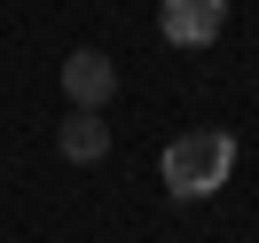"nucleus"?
<instances>
[{
	"instance_id": "obj_1",
	"label": "nucleus",
	"mask_w": 259,
	"mask_h": 243,
	"mask_svg": "<svg viewBox=\"0 0 259 243\" xmlns=\"http://www.w3.org/2000/svg\"><path fill=\"white\" fill-rule=\"evenodd\" d=\"M228 173H236V133H220V126H196L165 149V188L173 196H212V188H228Z\"/></svg>"
},
{
	"instance_id": "obj_2",
	"label": "nucleus",
	"mask_w": 259,
	"mask_h": 243,
	"mask_svg": "<svg viewBox=\"0 0 259 243\" xmlns=\"http://www.w3.org/2000/svg\"><path fill=\"white\" fill-rule=\"evenodd\" d=\"M157 32L173 47H212L228 32V0H157Z\"/></svg>"
},
{
	"instance_id": "obj_4",
	"label": "nucleus",
	"mask_w": 259,
	"mask_h": 243,
	"mask_svg": "<svg viewBox=\"0 0 259 243\" xmlns=\"http://www.w3.org/2000/svg\"><path fill=\"white\" fill-rule=\"evenodd\" d=\"M55 149H63L71 165H102V157H110V126H102V110H71L63 126H55Z\"/></svg>"
},
{
	"instance_id": "obj_3",
	"label": "nucleus",
	"mask_w": 259,
	"mask_h": 243,
	"mask_svg": "<svg viewBox=\"0 0 259 243\" xmlns=\"http://www.w3.org/2000/svg\"><path fill=\"white\" fill-rule=\"evenodd\" d=\"M63 94H71V110H102V102L118 94V63H110L102 47H79V55L63 63Z\"/></svg>"
}]
</instances>
